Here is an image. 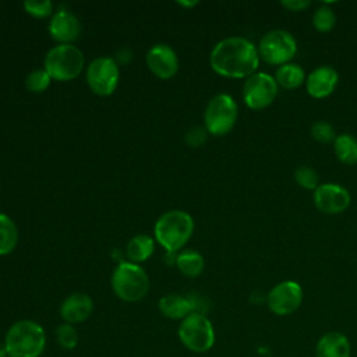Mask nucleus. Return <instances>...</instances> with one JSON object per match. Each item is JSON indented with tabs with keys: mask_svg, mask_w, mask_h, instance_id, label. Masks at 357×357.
<instances>
[{
	"mask_svg": "<svg viewBox=\"0 0 357 357\" xmlns=\"http://www.w3.org/2000/svg\"><path fill=\"white\" fill-rule=\"evenodd\" d=\"M56 342L64 350H73L78 344V333L71 324H60L56 328Z\"/></svg>",
	"mask_w": 357,
	"mask_h": 357,
	"instance_id": "nucleus-26",
	"label": "nucleus"
},
{
	"mask_svg": "<svg viewBox=\"0 0 357 357\" xmlns=\"http://www.w3.org/2000/svg\"><path fill=\"white\" fill-rule=\"evenodd\" d=\"M85 64L84 53L73 43H59L50 47L43 60V68L52 79L70 81L77 78Z\"/></svg>",
	"mask_w": 357,
	"mask_h": 357,
	"instance_id": "nucleus-5",
	"label": "nucleus"
},
{
	"mask_svg": "<svg viewBox=\"0 0 357 357\" xmlns=\"http://www.w3.org/2000/svg\"><path fill=\"white\" fill-rule=\"evenodd\" d=\"M333 151L342 163L344 165L357 163V138L354 135L347 132L336 135L333 141Z\"/></svg>",
	"mask_w": 357,
	"mask_h": 357,
	"instance_id": "nucleus-22",
	"label": "nucleus"
},
{
	"mask_svg": "<svg viewBox=\"0 0 357 357\" xmlns=\"http://www.w3.org/2000/svg\"><path fill=\"white\" fill-rule=\"evenodd\" d=\"M24 8L28 14L36 18H45L53 15V3L50 0H26Z\"/></svg>",
	"mask_w": 357,
	"mask_h": 357,
	"instance_id": "nucleus-29",
	"label": "nucleus"
},
{
	"mask_svg": "<svg viewBox=\"0 0 357 357\" xmlns=\"http://www.w3.org/2000/svg\"><path fill=\"white\" fill-rule=\"evenodd\" d=\"M351 347L346 335L328 332L322 335L315 347V357H350Z\"/></svg>",
	"mask_w": 357,
	"mask_h": 357,
	"instance_id": "nucleus-18",
	"label": "nucleus"
},
{
	"mask_svg": "<svg viewBox=\"0 0 357 357\" xmlns=\"http://www.w3.org/2000/svg\"><path fill=\"white\" fill-rule=\"evenodd\" d=\"M259 59L272 66L290 63L297 53V42L286 29H271L262 35L257 46Z\"/></svg>",
	"mask_w": 357,
	"mask_h": 357,
	"instance_id": "nucleus-8",
	"label": "nucleus"
},
{
	"mask_svg": "<svg viewBox=\"0 0 357 357\" xmlns=\"http://www.w3.org/2000/svg\"><path fill=\"white\" fill-rule=\"evenodd\" d=\"M178 4H181L184 7H191V6H197L198 1L197 0H192V1H178Z\"/></svg>",
	"mask_w": 357,
	"mask_h": 357,
	"instance_id": "nucleus-32",
	"label": "nucleus"
},
{
	"mask_svg": "<svg viewBox=\"0 0 357 357\" xmlns=\"http://www.w3.org/2000/svg\"><path fill=\"white\" fill-rule=\"evenodd\" d=\"M158 308L166 318L170 319H184L191 312H195V301L191 297L178 294V293H169L163 296L159 303Z\"/></svg>",
	"mask_w": 357,
	"mask_h": 357,
	"instance_id": "nucleus-17",
	"label": "nucleus"
},
{
	"mask_svg": "<svg viewBox=\"0 0 357 357\" xmlns=\"http://www.w3.org/2000/svg\"><path fill=\"white\" fill-rule=\"evenodd\" d=\"M47 29L50 36L59 43H73L81 33V22L73 11L60 8L50 17Z\"/></svg>",
	"mask_w": 357,
	"mask_h": 357,
	"instance_id": "nucleus-14",
	"label": "nucleus"
},
{
	"mask_svg": "<svg viewBox=\"0 0 357 357\" xmlns=\"http://www.w3.org/2000/svg\"><path fill=\"white\" fill-rule=\"evenodd\" d=\"M208 131L205 127H201V126H192L191 128H188V131L185 132L184 135V139L185 142L190 145V146H201L205 144L206 138H208Z\"/></svg>",
	"mask_w": 357,
	"mask_h": 357,
	"instance_id": "nucleus-30",
	"label": "nucleus"
},
{
	"mask_svg": "<svg viewBox=\"0 0 357 357\" xmlns=\"http://www.w3.org/2000/svg\"><path fill=\"white\" fill-rule=\"evenodd\" d=\"M266 303L269 310L276 315L293 314L303 303V287L294 280H283L271 289Z\"/></svg>",
	"mask_w": 357,
	"mask_h": 357,
	"instance_id": "nucleus-11",
	"label": "nucleus"
},
{
	"mask_svg": "<svg viewBox=\"0 0 357 357\" xmlns=\"http://www.w3.org/2000/svg\"><path fill=\"white\" fill-rule=\"evenodd\" d=\"M275 81L283 89H296L305 82V73L296 63H286L276 68Z\"/></svg>",
	"mask_w": 357,
	"mask_h": 357,
	"instance_id": "nucleus-20",
	"label": "nucleus"
},
{
	"mask_svg": "<svg viewBox=\"0 0 357 357\" xmlns=\"http://www.w3.org/2000/svg\"><path fill=\"white\" fill-rule=\"evenodd\" d=\"M178 339L185 349L194 353H205L215 344V329L209 318L199 311L191 312L180 321Z\"/></svg>",
	"mask_w": 357,
	"mask_h": 357,
	"instance_id": "nucleus-6",
	"label": "nucleus"
},
{
	"mask_svg": "<svg viewBox=\"0 0 357 357\" xmlns=\"http://www.w3.org/2000/svg\"><path fill=\"white\" fill-rule=\"evenodd\" d=\"M0 357H8L7 350H6V344L0 343Z\"/></svg>",
	"mask_w": 357,
	"mask_h": 357,
	"instance_id": "nucleus-33",
	"label": "nucleus"
},
{
	"mask_svg": "<svg viewBox=\"0 0 357 357\" xmlns=\"http://www.w3.org/2000/svg\"><path fill=\"white\" fill-rule=\"evenodd\" d=\"M279 85L275 77L257 71L248 78H245L243 85V100L254 110H261L268 107L278 96Z\"/></svg>",
	"mask_w": 357,
	"mask_h": 357,
	"instance_id": "nucleus-10",
	"label": "nucleus"
},
{
	"mask_svg": "<svg viewBox=\"0 0 357 357\" xmlns=\"http://www.w3.org/2000/svg\"><path fill=\"white\" fill-rule=\"evenodd\" d=\"M194 233L192 216L181 209H172L162 213L153 227L156 241L166 250V252L180 251L191 238Z\"/></svg>",
	"mask_w": 357,
	"mask_h": 357,
	"instance_id": "nucleus-3",
	"label": "nucleus"
},
{
	"mask_svg": "<svg viewBox=\"0 0 357 357\" xmlns=\"http://www.w3.org/2000/svg\"><path fill=\"white\" fill-rule=\"evenodd\" d=\"M311 137L321 142V144H329L333 142L336 138V132L335 128L331 123L324 121V120H318L311 126Z\"/></svg>",
	"mask_w": 357,
	"mask_h": 357,
	"instance_id": "nucleus-28",
	"label": "nucleus"
},
{
	"mask_svg": "<svg viewBox=\"0 0 357 357\" xmlns=\"http://www.w3.org/2000/svg\"><path fill=\"white\" fill-rule=\"evenodd\" d=\"M85 78L92 92L100 96H109L116 91L119 85V64L113 57L99 56L88 64Z\"/></svg>",
	"mask_w": 357,
	"mask_h": 357,
	"instance_id": "nucleus-9",
	"label": "nucleus"
},
{
	"mask_svg": "<svg viewBox=\"0 0 357 357\" xmlns=\"http://www.w3.org/2000/svg\"><path fill=\"white\" fill-rule=\"evenodd\" d=\"M176 266L184 276L197 278L202 273L205 261H204V257L198 251L184 250L180 254H177Z\"/></svg>",
	"mask_w": 357,
	"mask_h": 357,
	"instance_id": "nucleus-21",
	"label": "nucleus"
},
{
	"mask_svg": "<svg viewBox=\"0 0 357 357\" xmlns=\"http://www.w3.org/2000/svg\"><path fill=\"white\" fill-rule=\"evenodd\" d=\"M18 243V229L15 222L6 213H0V255L14 251Z\"/></svg>",
	"mask_w": 357,
	"mask_h": 357,
	"instance_id": "nucleus-23",
	"label": "nucleus"
},
{
	"mask_svg": "<svg viewBox=\"0 0 357 357\" xmlns=\"http://www.w3.org/2000/svg\"><path fill=\"white\" fill-rule=\"evenodd\" d=\"M238 116L236 100L229 93L213 95L204 110V127L212 135L220 137L229 134Z\"/></svg>",
	"mask_w": 357,
	"mask_h": 357,
	"instance_id": "nucleus-7",
	"label": "nucleus"
},
{
	"mask_svg": "<svg viewBox=\"0 0 357 357\" xmlns=\"http://www.w3.org/2000/svg\"><path fill=\"white\" fill-rule=\"evenodd\" d=\"M112 289L114 294L128 303H135L142 300L151 287L149 276L139 266V264H134L130 261L119 262L112 273Z\"/></svg>",
	"mask_w": 357,
	"mask_h": 357,
	"instance_id": "nucleus-4",
	"label": "nucleus"
},
{
	"mask_svg": "<svg viewBox=\"0 0 357 357\" xmlns=\"http://www.w3.org/2000/svg\"><path fill=\"white\" fill-rule=\"evenodd\" d=\"M280 4L290 11H304L311 6L310 0H282Z\"/></svg>",
	"mask_w": 357,
	"mask_h": 357,
	"instance_id": "nucleus-31",
	"label": "nucleus"
},
{
	"mask_svg": "<svg viewBox=\"0 0 357 357\" xmlns=\"http://www.w3.org/2000/svg\"><path fill=\"white\" fill-rule=\"evenodd\" d=\"M145 61L148 68L162 79H169L178 71V57L176 50L163 42L155 43L148 49Z\"/></svg>",
	"mask_w": 357,
	"mask_h": 357,
	"instance_id": "nucleus-13",
	"label": "nucleus"
},
{
	"mask_svg": "<svg viewBox=\"0 0 357 357\" xmlns=\"http://www.w3.org/2000/svg\"><path fill=\"white\" fill-rule=\"evenodd\" d=\"M50 75L45 68H35L25 77V86L28 91L39 93L47 89L50 85Z\"/></svg>",
	"mask_w": 357,
	"mask_h": 357,
	"instance_id": "nucleus-25",
	"label": "nucleus"
},
{
	"mask_svg": "<svg viewBox=\"0 0 357 357\" xmlns=\"http://www.w3.org/2000/svg\"><path fill=\"white\" fill-rule=\"evenodd\" d=\"M93 311V300L86 293H73L60 305V317L67 324H79L89 318Z\"/></svg>",
	"mask_w": 357,
	"mask_h": 357,
	"instance_id": "nucleus-16",
	"label": "nucleus"
},
{
	"mask_svg": "<svg viewBox=\"0 0 357 357\" xmlns=\"http://www.w3.org/2000/svg\"><path fill=\"white\" fill-rule=\"evenodd\" d=\"M294 181L304 190H315L319 185V174L311 166H298L294 170Z\"/></svg>",
	"mask_w": 357,
	"mask_h": 357,
	"instance_id": "nucleus-27",
	"label": "nucleus"
},
{
	"mask_svg": "<svg viewBox=\"0 0 357 357\" xmlns=\"http://www.w3.org/2000/svg\"><path fill=\"white\" fill-rule=\"evenodd\" d=\"M257 46L244 36L220 39L209 53L212 70L226 78H248L259 66Z\"/></svg>",
	"mask_w": 357,
	"mask_h": 357,
	"instance_id": "nucleus-1",
	"label": "nucleus"
},
{
	"mask_svg": "<svg viewBox=\"0 0 357 357\" xmlns=\"http://www.w3.org/2000/svg\"><path fill=\"white\" fill-rule=\"evenodd\" d=\"M155 251V240L145 234H135L126 247V257L128 258L130 262L139 264L146 261Z\"/></svg>",
	"mask_w": 357,
	"mask_h": 357,
	"instance_id": "nucleus-19",
	"label": "nucleus"
},
{
	"mask_svg": "<svg viewBox=\"0 0 357 357\" xmlns=\"http://www.w3.org/2000/svg\"><path fill=\"white\" fill-rule=\"evenodd\" d=\"M339 81L337 71L331 66H319L305 77L307 93L315 99L329 96Z\"/></svg>",
	"mask_w": 357,
	"mask_h": 357,
	"instance_id": "nucleus-15",
	"label": "nucleus"
},
{
	"mask_svg": "<svg viewBox=\"0 0 357 357\" xmlns=\"http://www.w3.org/2000/svg\"><path fill=\"white\" fill-rule=\"evenodd\" d=\"M350 192L340 184L324 183L314 190V205L328 215H337L350 205Z\"/></svg>",
	"mask_w": 357,
	"mask_h": 357,
	"instance_id": "nucleus-12",
	"label": "nucleus"
},
{
	"mask_svg": "<svg viewBox=\"0 0 357 357\" xmlns=\"http://www.w3.org/2000/svg\"><path fill=\"white\" fill-rule=\"evenodd\" d=\"M336 24V14L335 11L328 6V3L321 4L312 14V25L317 31L325 33L333 29Z\"/></svg>",
	"mask_w": 357,
	"mask_h": 357,
	"instance_id": "nucleus-24",
	"label": "nucleus"
},
{
	"mask_svg": "<svg viewBox=\"0 0 357 357\" xmlns=\"http://www.w3.org/2000/svg\"><path fill=\"white\" fill-rule=\"evenodd\" d=\"M4 344L8 357H39L46 347V333L36 321L20 319L7 329Z\"/></svg>",
	"mask_w": 357,
	"mask_h": 357,
	"instance_id": "nucleus-2",
	"label": "nucleus"
}]
</instances>
